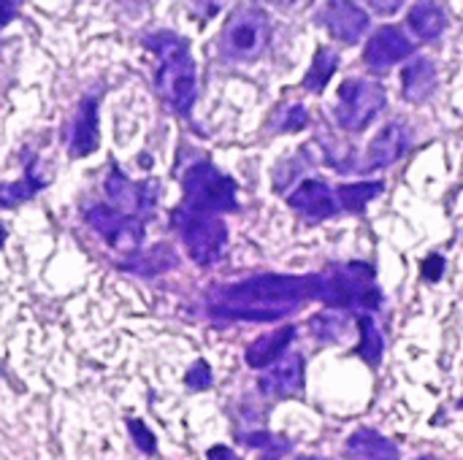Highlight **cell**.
Returning a JSON list of instances; mask_svg holds the SVG:
<instances>
[{
  "mask_svg": "<svg viewBox=\"0 0 463 460\" xmlns=\"http://www.w3.org/2000/svg\"><path fill=\"white\" fill-rule=\"evenodd\" d=\"M184 209L217 214V211H236V182L225 176L220 168H214L209 160H201L187 168L184 179Z\"/></svg>",
  "mask_w": 463,
  "mask_h": 460,
  "instance_id": "cell-4",
  "label": "cell"
},
{
  "mask_svg": "<svg viewBox=\"0 0 463 460\" xmlns=\"http://www.w3.org/2000/svg\"><path fill=\"white\" fill-rule=\"evenodd\" d=\"M269 3H271L274 8H279V11H288V14H290V11H304L312 0H269Z\"/></svg>",
  "mask_w": 463,
  "mask_h": 460,
  "instance_id": "cell-31",
  "label": "cell"
},
{
  "mask_svg": "<svg viewBox=\"0 0 463 460\" xmlns=\"http://www.w3.org/2000/svg\"><path fill=\"white\" fill-rule=\"evenodd\" d=\"M418 460H439V458H418Z\"/></svg>",
  "mask_w": 463,
  "mask_h": 460,
  "instance_id": "cell-36",
  "label": "cell"
},
{
  "mask_svg": "<svg viewBox=\"0 0 463 460\" xmlns=\"http://www.w3.org/2000/svg\"><path fill=\"white\" fill-rule=\"evenodd\" d=\"M100 141V125H98V98L90 95L79 103L76 117L71 122V136H68V152L71 157H84L98 149Z\"/></svg>",
  "mask_w": 463,
  "mask_h": 460,
  "instance_id": "cell-13",
  "label": "cell"
},
{
  "mask_svg": "<svg viewBox=\"0 0 463 460\" xmlns=\"http://www.w3.org/2000/svg\"><path fill=\"white\" fill-rule=\"evenodd\" d=\"M331 309H377L383 296L377 287V274L369 263L331 266L320 274V298Z\"/></svg>",
  "mask_w": 463,
  "mask_h": 460,
  "instance_id": "cell-3",
  "label": "cell"
},
{
  "mask_svg": "<svg viewBox=\"0 0 463 460\" xmlns=\"http://www.w3.org/2000/svg\"><path fill=\"white\" fill-rule=\"evenodd\" d=\"M43 184H46V182L33 171V165H27V171H24L22 179H16V182H3V184H0V206H3V209H14V206L30 201Z\"/></svg>",
  "mask_w": 463,
  "mask_h": 460,
  "instance_id": "cell-20",
  "label": "cell"
},
{
  "mask_svg": "<svg viewBox=\"0 0 463 460\" xmlns=\"http://www.w3.org/2000/svg\"><path fill=\"white\" fill-rule=\"evenodd\" d=\"M146 46L157 54V89L163 100L176 114H190L195 95H198V76H195V60L190 54V46L176 33H155L146 38Z\"/></svg>",
  "mask_w": 463,
  "mask_h": 460,
  "instance_id": "cell-2",
  "label": "cell"
},
{
  "mask_svg": "<svg viewBox=\"0 0 463 460\" xmlns=\"http://www.w3.org/2000/svg\"><path fill=\"white\" fill-rule=\"evenodd\" d=\"M461 407H463V404H461Z\"/></svg>",
  "mask_w": 463,
  "mask_h": 460,
  "instance_id": "cell-37",
  "label": "cell"
},
{
  "mask_svg": "<svg viewBox=\"0 0 463 460\" xmlns=\"http://www.w3.org/2000/svg\"><path fill=\"white\" fill-rule=\"evenodd\" d=\"M442 271H445V260H439V258H429L426 266H423V277L429 282H437L442 277Z\"/></svg>",
  "mask_w": 463,
  "mask_h": 460,
  "instance_id": "cell-29",
  "label": "cell"
},
{
  "mask_svg": "<svg viewBox=\"0 0 463 460\" xmlns=\"http://www.w3.org/2000/svg\"><path fill=\"white\" fill-rule=\"evenodd\" d=\"M320 298L317 277H288V274H260L244 282L220 285L209 293V312L225 320L247 323H274L298 312L307 301Z\"/></svg>",
  "mask_w": 463,
  "mask_h": 460,
  "instance_id": "cell-1",
  "label": "cell"
},
{
  "mask_svg": "<svg viewBox=\"0 0 463 460\" xmlns=\"http://www.w3.org/2000/svg\"><path fill=\"white\" fill-rule=\"evenodd\" d=\"M309 328L323 342H339L347 333V317H342L339 309H331V312H323V314L312 317Z\"/></svg>",
  "mask_w": 463,
  "mask_h": 460,
  "instance_id": "cell-24",
  "label": "cell"
},
{
  "mask_svg": "<svg viewBox=\"0 0 463 460\" xmlns=\"http://www.w3.org/2000/svg\"><path fill=\"white\" fill-rule=\"evenodd\" d=\"M209 460H241L233 450H228V447H222V445H217V447H212L209 450Z\"/></svg>",
  "mask_w": 463,
  "mask_h": 460,
  "instance_id": "cell-32",
  "label": "cell"
},
{
  "mask_svg": "<svg viewBox=\"0 0 463 460\" xmlns=\"http://www.w3.org/2000/svg\"><path fill=\"white\" fill-rule=\"evenodd\" d=\"M19 8H22V0H0V27L14 22Z\"/></svg>",
  "mask_w": 463,
  "mask_h": 460,
  "instance_id": "cell-28",
  "label": "cell"
},
{
  "mask_svg": "<svg viewBox=\"0 0 463 460\" xmlns=\"http://www.w3.org/2000/svg\"><path fill=\"white\" fill-rule=\"evenodd\" d=\"M271 41V22L260 8L236 11L222 30V54L233 62L258 60Z\"/></svg>",
  "mask_w": 463,
  "mask_h": 460,
  "instance_id": "cell-6",
  "label": "cell"
},
{
  "mask_svg": "<svg viewBox=\"0 0 463 460\" xmlns=\"http://www.w3.org/2000/svg\"><path fill=\"white\" fill-rule=\"evenodd\" d=\"M347 453L355 460H399V447L369 428H361L347 439Z\"/></svg>",
  "mask_w": 463,
  "mask_h": 460,
  "instance_id": "cell-19",
  "label": "cell"
},
{
  "mask_svg": "<svg viewBox=\"0 0 463 460\" xmlns=\"http://www.w3.org/2000/svg\"><path fill=\"white\" fill-rule=\"evenodd\" d=\"M404 146H407V130H404V125H399V122L385 125L380 130V136L366 149V168L374 171V168H385V165L396 163L402 157Z\"/></svg>",
  "mask_w": 463,
  "mask_h": 460,
  "instance_id": "cell-16",
  "label": "cell"
},
{
  "mask_svg": "<svg viewBox=\"0 0 463 460\" xmlns=\"http://www.w3.org/2000/svg\"><path fill=\"white\" fill-rule=\"evenodd\" d=\"M412 33L420 38V41H434L445 33L448 27V14L445 8L437 3V0H418L407 16Z\"/></svg>",
  "mask_w": 463,
  "mask_h": 460,
  "instance_id": "cell-18",
  "label": "cell"
},
{
  "mask_svg": "<svg viewBox=\"0 0 463 460\" xmlns=\"http://www.w3.org/2000/svg\"><path fill=\"white\" fill-rule=\"evenodd\" d=\"M103 187H106V195L111 198L114 209H119L125 214H133V217L152 214V209L157 203V195H160L157 182H133L117 165L106 176Z\"/></svg>",
  "mask_w": 463,
  "mask_h": 460,
  "instance_id": "cell-9",
  "label": "cell"
},
{
  "mask_svg": "<svg viewBox=\"0 0 463 460\" xmlns=\"http://www.w3.org/2000/svg\"><path fill=\"white\" fill-rule=\"evenodd\" d=\"M128 428L133 431V442L138 445V450H144V453H155V437H152V431H149L141 420H130V423H128Z\"/></svg>",
  "mask_w": 463,
  "mask_h": 460,
  "instance_id": "cell-26",
  "label": "cell"
},
{
  "mask_svg": "<svg viewBox=\"0 0 463 460\" xmlns=\"http://www.w3.org/2000/svg\"><path fill=\"white\" fill-rule=\"evenodd\" d=\"M385 108V89L383 84L372 81V79H347L339 87L336 95V122L350 130V133H361L366 130L374 117Z\"/></svg>",
  "mask_w": 463,
  "mask_h": 460,
  "instance_id": "cell-7",
  "label": "cell"
},
{
  "mask_svg": "<svg viewBox=\"0 0 463 460\" xmlns=\"http://www.w3.org/2000/svg\"><path fill=\"white\" fill-rule=\"evenodd\" d=\"M358 328H361V344H358V355L369 363V366H377L380 358H383V336L374 325L372 317H358Z\"/></svg>",
  "mask_w": 463,
  "mask_h": 460,
  "instance_id": "cell-23",
  "label": "cell"
},
{
  "mask_svg": "<svg viewBox=\"0 0 463 460\" xmlns=\"http://www.w3.org/2000/svg\"><path fill=\"white\" fill-rule=\"evenodd\" d=\"M439 84V73H437V65L429 60V57H418L412 65L404 68L402 73V92L407 100L412 103H423L434 95Z\"/></svg>",
  "mask_w": 463,
  "mask_h": 460,
  "instance_id": "cell-17",
  "label": "cell"
},
{
  "mask_svg": "<svg viewBox=\"0 0 463 460\" xmlns=\"http://www.w3.org/2000/svg\"><path fill=\"white\" fill-rule=\"evenodd\" d=\"M5 236H8V230H5V228H3V225H0V247H3V244H5Z\"/></svg>",
  "mask_w": 463,
  "mask_h": 460,
  "instance_id": "cell-34",
  "label": "cell"
},
{
  "mask_svg": "<svg viewBox=\"0 0 463 460\" xmlns=\"http://www.w3.org/2000/svg\"><path fill=\"white\" fill-rule=\"evenodd\" d=\"M320 22L342 43H355L369 30V14L355 0H326Z\"/></svg>",
  "mask_w": 463,
  "mask_h": 460,
  "instance_id": "cell-10",
  "label": "cell"
},
{
  "mask_svg": "<svg viewBox=\"0 0 463 460\" xmlns=\"http://www.w3.org/2000/svg\"><path fill=\"white\" fill-rule=\"evenodd\" d=\"M293 339H296V328H293V325H282V328H277V331H271V333L255 339V342L247 347V352H244L247 366H250V369H266V366L277 363V361L285 355V350L290 347Z\"/></svg>",
  "mask_w": 463,
  "mask_h": 460,
  "instance_id": "cell-15",
  "label": "cell"
},
{
  "mask_svg": "<svg viewBox=\"0 0 463 460\" xmlns=\"http://www.w3.org/2000/svg\"><path fill=\"white\" fill-rule=\"evenodd\" d=\"M87 225L117 252H138L144 244V222L141 217L125 214L114 206H92L87 209Z\"/></svg>",
  "mask_w": 463,
  "mask_h": 460,
  "instance_id": "cell-8",
  "label": "cell"
},
{
  "mask_svg": "<svg viewBox=\"0 0 463 460\" xmlns=\"http://www.w3.org/2000/svg\"><path fill=\"white\" fill-rule=\"evenodd\" d=\"M296 460H328V458H315V455H307V458H296Z\"/></svg>",
  "mask_w": 463,
  "mask_h": 460,
  "instance_id": "cell-35",
  "label": "cell"
},
{
  "mask_svg": "<svg viewBox=\"0 0 463 460\" xmlns=\"http://www.w3.org/2000/svg\"><path fill=\"white\" fill-rule=\"evenodd\" d=\"M380 192H383L380 182H355V184H342L336 190V198L339 206H345L347 211H364Z\"/></svg>",
  "mask_w": 463,
  "mask_h": 460,
  "instance_id": "cell-22",
  "label": "cell"
},
{
  "mask_svg": "<svg viewBox=\"0 0 463 460\" xmlns=\"http://www.w3.org/2000/svg\"><path fill=\"white\" fill-rule=\"evenodd\" d=\"M174 222L182 233L187 255L198 266H212L222 258L225 244H228V228L220 217L203 214V211H190L182 206L179 211H174Z\"/></svg>",
  "mask_w": 463,
  "mask_h": 460,
  "instance_id": "cell-5",
  "label": "cell"
},
{
  "mask_svg": "<svg viewBox=\"0 0 463 460\" xmlns=\"http://www.w3.org/2000/svg\"><path fill=\"white\" fill-rule=\"evenodd\" d=\"M307 122H309V117H307L304 106H293V108L288 111L285 122L279 125V130H301V127H307Z\"/></svg>",
  "mask_w": 463,
  "mask_h": 460,
  "instance_id": "cell-27",
  "label": "cell"
},
{
  "mask_svg": "<svg viewBox=\"0 0 463 460\" xmlns=\"http://www.w3.org/2000/svg\"><path fill=\"white\" fill-rule=\"evenodd\" d=\"M187 385H190L193 390H206V388L212 385V369H209V363H206V361H198V363L190 369V374H187Z\"/></svg>",
  "mask_w": 463,
  "mask_h": 460,
  "instance_id": "cell-25",
  "label": "cell"
},
{
  "mask_svg": "<svg viewBox=\"0 0 463 460\" xmlns=\"http://www.w3.org/2000/svg\"><path fill=\"white\" fill-rule=\"evenodd\" d=\"M377 14H396L402 5H404V0H366Z\"/></svg>",
  "mask_w": 463,
  "mask_h": 460,
  "instance_id": "cell-30",
  "label": "cell"
},
{
  "mask_svg": "<svg viewBox=\"0 0 463 460\" xmlns=\"http://www.w3.org/2000/svg\"><path fill=\"white\" fill-rule=\"evenodd\" d=\"M304 388V358L288 355L279 363H271L269 374L260 377V390L274 399H290Z\"/></svg>",
  "mask_w": 463,
  "mask_h": 460,
  "instance_id": "cell-14",
  "label": "cell"
},
{
  "mask_svg": "<svg viewBox=\"0 0 463 460\" xmlns=\"http://www.w3.org/2000/svg\"><path fill=\"white\" fill-rule=\"evenodd\" d=\"M288 203L307 222H323V220H328V217H334L339 211V198L334 195V190L323 179H307L304 184H298L290 192Z\"/></svg>",
  "mask_w": 463,
  "mask_h": 460,
  "instance_id": "cell-12",
  "label": "cell"
},
{
  "mask_svg": "<svg viewBox=\"0 0 463 460\" xmlns=\"http://www.w3.org/2000/svg\"><path fill=\"white\" fill-rule=\"evenodd\" d=\"M336 68H339V54L326 49V46H320L315 52V60H312V68H309V73L304 79V87L312 89V92H323L326 84L331 81V76L336 73Z\"/></svg>",
  "mask_w": 463,
  "mask_h": 460,
  "instance_id": "cell-21",
  "label": "cell"
},
{
  "mask_svg": "<svg viewBox=\"0 0 463 460\" xmlns=\"http://www.w3.org/2000/svg\"><path fill=\"white\" fill-rule=\"evenodd\" d=\"M412 52H415V43L404 35V30L402 27H393V24H385V27H380L369 38L366 52H364V60L374 70H391L396 62L407 60Z\"/></svg>",
  "mask_w": 463,
  "mask_h": 460,
  "instance_id": "cell-11",
  "label": "cell"
},
{
  "mask_svg": "<svg viewBox=\"0 0 463 460\" xmlns=\"http://www.w3.org/2000/svg\"><path fill=\"white\" fill-rule=\"evenodd\" d=\"M222 3H225V0H198V5H201L206 14H217V11L222 8Z\"/></svg>",
  "mask_w": 463,
  "mask_h": 460,
  "instance_id": "cell-33",
  "label": "cell"
}]
</instances>
